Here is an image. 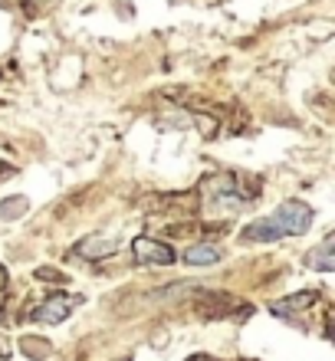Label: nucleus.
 I'll list each match as a JSON object with an SVG mask.
<instances>
[{
    "label": "nucleus",
    "mask_w": 335,
    "mask_h": 361,
    "mask_svg": "<svg viewBox=\"0 0 335 361\" xmlns=\"http://www.w3.org/2000/svg\"><path fill=\"white\" fill-rule=\"evenodd\" d=\"M309 227H312V207L299 204V200H286V204L276 207V214L250 224L243 230V240L247 243H257V240L267 243V240H279V237H303V233H309Z\"/></svg>",
    "instance_id": "f257e3e1"
},
{
    "label": "nucleus",
    "mask_w": 335,
    "mask_h": 361,
    "mask_svg": "<svg viewBox=\"0 0 335 361\" xmlns=\"http://www.w3.org/2000/svg\"><path fill=\"white\" fill-rule=\"evenodd\" d=\"M135 263L138 267H171L174 263V250L162 240H148V237H138L135 240Z\"/></svg>",
    "instance_id": "f03ea898"
},
{
    "label": "nucleus",
    "mask_w": 335,
    "mask_h": 361,
    "mask_svg": "<svg viewBox=\"0 0 335 361\" xmlns=\"http://www.w3.org/2000/svg\"><path fill=\"white\" fill-rule=\"evenodd\" d=\"M69 309H73V302H69L66 295H53L49 302H43L37 312H33V322H53L56 325L69 315Z\"/></svg>",
    "instance_id": "7ed1b4c3"
},
{
    "label": "nucleus",
    "mask_w": 335,
    "mask_h": 361,
    "mask_svg": "<svg viewBox=\"0 0 335 361\" xmlns=\"http://www.w3.org/2000/svg\"><path fill=\"white\" fill-rule=\"evenodd\" d=\"M217 259H221V250L211 247V243H197V247H191L184 253V263H188V267H214Z\"/></svg>",
    "instance_id": "20e7f679"
},
{
    "label": "nucleus",
    "mask_w": 335,
    "mask_h": 361,
    "mask_svg": "<svg viewBox=\"0 0 335 361\" xmlns=\"http://www.w3.org/2000/svg\"><path fill=\"white\" fill-rule=\"evenodd\" d=\"M332 247H335V243H332V237H329V240H322V243H319V247H316V250H312V253H309V257H306V267L319 269V273H329V269L335 267V263H332Z\"/></svg>",
    "instance_id": "39448f33"
},
{
    "label": "nucleus",
    "mask_w": 335,
    "mask_h": 361,
    "mask_svg": "<svg viewBox=\"0 0 335 361\" xmlns=\"http://www.w3.org/2000/svg\"><path fill=\"white\" fill-rule=\"evenodd\" d=\"M79 257H89V259H96V257H109V253H115V243H92V240H86V243H79L76 247Z\"/></svg>",
    "instance_id": "423d86ee"
},
{
    "label": "nucleus",
    "mask_w": 335,
    "mask_h": 361,
    "mask_svg": "<svg viewBox=\"0 0 335 361\" xmlns=\"http://www.w3.org/2000/svg\"><path fill=\"white\" fill-rule=\"evenodd\" d=\"M4 289H7V269L0 267V305H4Z\"/></svg>",
    "instance_id": "0eeeda50"
}]
</instances>
